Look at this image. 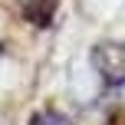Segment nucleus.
Wrapping results in <instances>:
<instances>
[{
    "instance_id": "f257e3e1",
    "label": "nucleus",
    "mask_w": 125,
    "mask_h": 125,
    "mask_svg": "<svg viewBox=\"0 0 125 125\" xmlns=\"http://www.w3.org/2000/svg\"><path fill=\"white\" fill-rule=\"evenodd\" d=\"M92 66L109 86L125 82V43H99L92 50Z\"/></svg>"
},
{
    "instance_id": "f03ea898",
    "label": "nucleus",
    "mask_w": 125,
    "mask_h": 125,
    "mask_svg": "<svg viewBox=\"0 0 125 125\" xmlns=\"http://www.w3.org/2000/svg\"><path fill=\"white\" fill-rule=\"evenodd\" d=\"M23 13L33 20V23H50V13H53V0H20Z\"/></svg>"
},
{
    "instance_id": "7ed1b4c3",
    "label": "nucleus",
    "mask_w": 125,
    "mask_h": 125,
    "mask_svg": "<svg viewBox=\"0 0 125 125\" xmlns=\"http://www.w3.org/2000/svg\"><path fill=\"white\" fill-rule=\"evenodd\" d=\"M33 125H73V122H69L62 112H53V109H50V112H40V115H33Z\"/></svg>"
}]
</instances>
